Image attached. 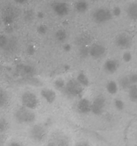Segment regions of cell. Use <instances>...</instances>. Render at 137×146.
Returning <instances> with one entry per match:
<instances>
[{
    "mask_svg": "<svg viewBox=\"0 0 137 146\" xmlns=\"http://www.w3.org/2000/svg\"><path fill=\"white\" fill-rule=\"evenodd\" d=\"M79 55L82 57H86L89 55V47L87 46H82L79 50Z\"/></svg>",
    "mask_w": 137,
    "mask_h": 146,
    "instance_id": "cell-26",
    "label": "cell"
},
{
    "mask_svg": "<svg viewBox=\"0 0 137 146\" xmlns=\"http://www.w3.org/2000/svg\"><path fill=\"white\" fill-rule=\"evenodd\" d=\"M14 1L17 4H19V5H24L27 2L28 0H14Z\"/></svg>",
    "mask_w": 137,
    "mask_h": 146,
    "instance_id": "cell-38",
    "label": "cell"
},
{
    "mask_svg": "<svg viewBox=\"0 0 137 146\" xmlns=\"http://www.w3.org/2000/svg\"><path fill=\"white\" fill-rule=\"evenodd\" d=\"M128 78H129V80L131 82V83L132 85H136L137 82V75L134 73V74H131V75H128Z\"/></svg>",
    "mask_w": 137,
    "mask_h": 146,
    "instance_id": "cell-33",
    "label": "cell"
},
{
    "mask_svg": "<svg viewBox=\"0 0 137 146\" xmlns=\"http://www.w3.org/2000/svg\"><path fill=\"white\" fill-rule=\"evenodd\" d=\"M46 130L44 127L40 125H35L30 130L31 138L37 143H41L46 137Z\"/></svg>",
    "mask_w": 137,
    "mask_h": 146,
    "instance_id": "cell-5",
    "label": "cell"
},
{
    "mask_svg": "<svg viewBox=\"0 0 137 146\" xmlns=\"http://www.w3.org/2000/svg\"><path fill=\"white\" fill-rule=\"evenodd\" d=\"M106 105L105 98L103 96H98L94 100L91 105V112L96 115H99L104 110Z\"/></svg>",
    "mask_w": 137,
    "mask_h": 146,
    "instance_id": "cell-6",
    "label": "cell"
},
{
    "mask_svg": "<svg viewBox=\"0 0 137 146\" xmlns=\"http://www.w3.org/2000/svg\"><path fill=\"white\" fill-rule=\"evenodd\" d=\"M90 42V36L88 35H82L79 36L76 40V42L77 44L82 46H86Z\"/></svg>",
    "mask_w": 137,
    "mask_h": 146,
    "instance_id": "cell-24",
    "label": "cell"
},
{
    "mask_svg": "<svg viewBox=\"0 0 137 146\" xmlns=\"http://www.w3.org/2000/svg\"><path fill=\"white\" fill-rule=\"evenodd\" d=\"M106 47L103 44L96 43L89 47V55L94 59H100L106 54Z\"/></svg>",
    "mask_w": 137,
    "mask_h": 146,
    "instance_id": "cell-9",
    "label": "cell"
},
{
    "mask_svg": "<svg viewBox=\"0 0 137 146\" xmlns=\"http://www.w3.org/2000/svg\"><path fill=\"white\" fill-rule=\"evenodd\" d=\"M26 52H27V54H29V55H32L35 52V47H34V45H32V44H30V45H29L27 47Z\"/></svg>",
    "mask_w": 137,
    "mask_h": 146,
    "instance_id": "cell-35",
    "label": "cell"
},
{
    "mask_svg": "<svg viewBox=\"0 0 137 146\" xmlns=\"http://www.w3.org/2000/svg\"><path fill=\"white\" fill-rule=\"evenodd\" d=\"M52 9L54 13L59 17H64L69 12L68 5L65 2H55L52 5Z\"/></svg>",
    "mask_w": 137,
    "mask_h": 146,
    "instance_id": "cell-10",
    "label": "cell"
},
{
    "mask_svg": "<svg viewBox=\"0 0 137 146\" xmlns=\"http://www.w3.org/2000/svg\"><path fill=\"white\" fill-rule=\"evenodd\" d=\"M0 68H1V65H0Z\"/></svg>",
    "mask_w": 137,
    "mask_h": 146,
    "instance_id": "cell-44",
    "label": "cell"
},
{
    "mask_svg": "<svg viewBox=\"0 0 137 146\" xmlns=\"http://www.w3.org/2000/svg\"><path fill=\"white\" fill-rule=\"evenodd\" d=\"M16 17V9L12 6L5 7L2 11V21L6 25H11Z\"/></svg>",
    "mask_w": 137,
    "mask_h": 146,
    "instance_id": "cell-8",
    "label": "cell"
},
{
    "mask_svg": "<svg viewBox=\"0 0 137 146\" xmlns=\"http://www.w3.org/2000/svg\"><path fill=\"white\" fill-rule=\"evenodd\" d=\"M75 146H90L89 144L86 142H80V143H77Z\"/></svg>",
    "mask_w": 137,
    "mask_h": 146,
    "instance_id": "cell-37",
    "label": "cell"
},
{
    "mask_svg": "<svg viewBox=\"0 0 137 146\" xmlns=\"http://www.w3.org/2000/svg\"><path fill=\"white\" fill-rule=\"evenodd\" d=\"M119 85L123 90H128V89L132 85V84L130 82L128 76H124L120 78Z\"/></svg>",
    "mask_w": 137,
    "mask_h": 146,
    "instance_id": "cell-22",
    "label": "cell"
},
{
    "mask_svg": "<svg viewBox=\"0 0 137 146\" xmlns=\"http://www.w3.org/2000/svg\"><path fill=\"white\" fill-rule=\"evenodd\" d=\"M65 82H64V80L61 79V78H58V79L56 80L54 82V88L57 90H63L64 87H65Z\"/></svg>",
    "mask_w": 137,
    "mask_h": 146,
    "instance_id": "cell-25",
    "label": "cell"
},
{
    "mask_svg": "<svg viewBox=\"0 0 137 146\" xmlns=\"http://www.w3.org/2000/svg\"><path fill=\"white\" fill-rule=\"evenodd\" d=\"M63 50L65 52H70L71 50H72V46L69 44H64V46H63Z\"/></svg>",
    "mask_w": 137,
    "mask_h": 146,
    "instance_id": "cell-36",
    "label": "cell"
},
{
    "mask_svg": "<svg viewBox=\"0 0 137 146\" xmlns=\"http://www.w3.org/2000/svg\"><path fill=\"white\" fill-rule=\"evenodd\" d=\"M112 15L115 17H119L121 14V8L119 7H115L113 9L112 11Z\"/></svg>",
    "mask_w": 137,
    "mask_h": 146,
    "instance_id": "cell-34",
    "label": "cell"
},
{
    "mask_svg": "<svg viewBox=\"0 0 137 146\" xmlns=\"http://www.w3.org/2000/svg\"><path fill=\"white\" fill-rule=\"evenodd\" d=\"M41 96L44 98L48 103L51 104L55 101L57 95L56 92L53 90L49 89V88H44L41 91Z\"/></svg>",
    "mask_w": 137,
    "mask_h": 146,
    "instance_id": "cell-13",
    "label": "cell"
},
{
    "mask_svg": "<svg viewBox=\"0 0 137 146\" xmlns=\"http://www.w3.org/2000/svg\"><path fill=\"white\" fill-rule=\"evenodd\" d=\"M7 122L3 119H0V133L5 131L7 129Z\"/></svg>",
    "mask_w": 137,
    "mask_h": 146,
    "instance_id": "cell-32",
    "label": "cell"
},
{
    "mask_svg": "<svg viewBox=\"0 0 137 146\" xmlns=\"http://www.w3.org/2000/svg\"><path fill=\"white\" fill-rule=\"evenodd\" d=\"M128 98L131 102H136L137 100V86L136 85H132L128 89Z\"/></svg>",
    "mask_w": 137,
    "mask_h": 146,
    "instance_id": "cell-20",
    "label": "cell"
},
{
    "mask_svg": "<svg viewBox=\"0 0 137 146\" xmlns=\"http://www.w3.org/2000/svg\"><path fill=\"white\" fill-rule=\"evenodd\" d=\"M106 88H107V92L109 94H111V95H116L117 93V92H118L119 90L118 85L114 81H109L107 84Z\"/></svg>",
    "mask_w": 137,
    "mask_h": 146,
    "instance_id": "cell-19",
    "label": "cell"
},
{
    "mask_svg": "<svg viewBox=\"0 0 137 146\" xmlns=\"http://www.w3.org/2000/svg\"><path fill=\"white\" fill-rule=\"evenodd\" d=\"M119 62L115 60H112V59H110V60H107L104 63V70L107 72L109 74H113V73L116 72L117 71L119 68Z\"/></svg>",
    "mask_w": 137,
    "mask_h": 146,
    "instance_id": "cell-14",
    "label": "cell"
},
{
    "mask_svg": "<svg viewBox=\"0 0 137 146\" xmlns=\"http://www.w3.org/2000/svg\"><path fill=\"white\" fill-rule=\"evenodd\" d=\"M14 117L18 123L29 124L35 120L36 115L32 111V110L28 109L23 106L18 108L15 111Z\"/></svg>",
    "mask_w": 137,
    "mask_h": 146,
    "instance_id": "cell-1",
    "label": "cell"
},
{
    "mask_svg": "<svg viewBox=\"0 0 137 146\" xmlns=\"http://www.w3.org/2000/svg\"><path fill=\"white\" fill-rule=\"evenodd\" d=\"M114 105L118 110H123L124 108V102L120 99H116L114 100Z\"/></svg>",
    "mask_w": 137,
    "mask_h": 146,
    "instance_id": "cell-29",
    "label": "cell"
},
{
    "mask_svg": "<svg viewBox=\"0 0 137 146\" xmlns=\"http://www.w3.org/2000/svg\"><path fill=\"white\" fill-rule=\"evenodd\" d=\"M37 17L38 18H40V19H42V18H44V15L43 12H38L37 15Z\"/></svg>",
    "mask_w": 137,
    "mask_h": 146,
    "instance_id": "cell-40",
    "label": "cell"
},
{
    "mask_svg": "<svg viewBox=\"0 0 137 146\" xmlns=\"http://www.w3.org/2000/svg\"><path fill=\"white\" fill-rule=\"evenodd\" d=\"M76 80L77 82L80 84L82 86H83L84 88V87L89 86V80L88 77L85 75L84 72H79L78 74L77 77H76Z\"/></svg>",
    "mask_w": 137,
    "mask_h": 146,
    "instance_id": "cell-18",
    "label": "cell"
},
{
    "mask_svg": "<svg viewBox=\"0 0 137 146\" xmlns=\"http://www.w3.org/2000/svg\"><path fill=\"white\" fill-rule=\"evenodd\" d=\"M22 105L30 110H34L38 107L39 99L37 95L32 92H25L21 97Z\"/></svg>",
    "mask_w": 137,
    "mask_h": 146,
    "instance_id": "cell-3",
    "label": "cell"
},
{
    "mask_svg": "<svg viewBox=\"0 0 137 146\" xmlns=\"http://www.w3.org/2000/svg\"><path fill=\"white\" fill-rule=\"evenodd\" d=\"M0 146H1V140H0Z\"/></svg>",
    "mask_w": 137,
    "mask_h": 146,
    "instance_id": "cell-42",
    "label": "cell"
},
{
    "mask_svg": "<svg viewBox=\"0 0 137 146\" xmlns=\"http://www.w3.org/2000/svg\"><path fill=\"white\" fill-rule=\"evenodd\" d=\"M55 38L57 41L63 42L67 38V34L64 29H59L55 33Z\"/></svg>",
    "mask_w": 137,
    "mask_h": 146,
    "instance_id": "cell-23",
    "label": "cell"
},
{
    "mask_svg": "<svg viewBox=\"0 0 137 146\" xmlns=\"http://www.w3.org/2000/svg\"><path fill=\"white\" fill-rule=\"evenodd\" d=\"M91 105L92 102L86 98H82L79 100L76 105V110L79 113L88 114L91 112Z\"/></svg>",
    "mask_w": 137,
    "mask_h": 146,
    "instance_id": "cell-11",
    "label": "cell"
},
{
    "mask_svg": "<svg viewBox=\"0 0 137 146\" xmlns=\"http://www.w3.org/2000/svg\"><path fill=\"white\" fill-rule=\"evenodd\" d=\"M19 70L24 75H26L27 77H31L35 72V69L34 67L28 64H23V65L19 66Z\"/></svg>",
    "mask_w": 137,
    "mask_h": 146,
    "instance_id": "cell-15",
    "label": "cell"
},
{
    "mask_svg": "<svg viewBox=\"0 0 137 146\" xmlns=\"http://www.w3.org/2000/svg\"><path fill=\"white\" fill-rule=\"evenodd\" d=\"M115 43L119 48L127 50L132 46L133 40L129 35L126 33H122L116 37Z\"/></svg>",
    "mask_w": 137,
    "mask_h": 146,
    "instance_id": "cell-7",
    "label": "cell"
},
{
    "mask_svg": "<svg viewBox=\"0 0 137 146\" xmlns=\"http://www.w3.org/2000/svg\"><path fill=\"white\" fill-rule=\"evenodd\" d=\"M34 17V14L32 10H26L24 15V18L26 22H31L33 19Z\"/></svg>",
    "mask_w": 137,
    "mask_h": 146,
    "instance_id": "cell-27",
    "label": "cell"
},
{
    "mask_svg": "<svg viewBox=\"0 0 137 146\" xmlns=\"http://www.w3.org/2000/svg\"><path fill=\"white\" fill-rule=\"evenodd\" d=\"M63 90L68 96L79 97L83 93L84 87L82 86L76 79H71L66 83Z\"/></svg>",
    "mask_w": 137,
    "mask_h": 146,
    "instance_id": "cell-2",
    "label": "cell"
},
{
    "mask_svg": "<svg viewBox=\"0 0 137 146\" xmlns=\"http://www.w3.org/2000/svg\"><path fill=\"white\" fill-rule=\"evenodd\" d=\"M112 13L107 8H99L93 13V19L98 24H103L112 19Z\"/></svg>",
    "mask_w": 137,
    "mask_h": 146,
    "instance_id": "cell-4",
    "label": "cell"
},
{
    "mask_svg": "<svg viewBox=\"0 0 137 146\" xmlns=\"http://www.w3.org/2000/svg\"><path fill=\"white\" fill-rule=\"evenodd\" d=\"M47 146H56V144L54 141H50L49 143H47Z\"/></svg>",
    "mask_w": 137,
    "mask_h": 146,
    "instance_id": "cell-41",
    "label": "cell"
},
{
    "mask_svg": "<svg viewBox=\"0 0 137 146\" xmlns=\"http://www.w3.org/2000/svg\"><path fill=\"white\" fill-rule=\"evenodd\" d=\"M89 4L85 0H79L75 5V9L79 13H84L88 10Z\"/></svg>",
    "mask_w": 137,
    "mask_h": 146,
    "instance_id": "cell-17",
    "label": "cell"
},
{
    "mask_svg": "<svg viewBox=\"0 0 137 146\" xmlns=\"http://www.w3.org/2000/svg\"><path fill=\"white\" fill-rule=\"evenodd\" d=\"M47 30H48V28L46 25H39L37 28V31L40 35H45L46 33L47 32Z\"/></svg>",
    "mask_w": 137,
    "mask_h": 146,
    "instance_id": "cell-30",
    "label": "cell"
},
{
    "mask_svg": "<svg viewBox=\"0 0 137 146\" xmlns=\"http://www.w3.org/2000/svg\"><path fill=\"white\" fill-rule=\"evenodd\" d=\"M8 146H22V145L18 142H12V143H9Z\"/></svg>",
    "mask_w": 137,
    "mask_h": 146,
    "instance_id": "cell-39",
    "label": "cell"
},
{
    "mask_svg": "<svg viewBox=\"0 0 137 146\" xmlns=\"http://www.w3.org/2000/svg\"><path fill=\"white\" fill-rule=\"evenodd\" d=\"M9 101V97L7 93L4 89L0 88V108H3L7 104Z\"/></svg>",
    "mask_w": 137,
    "mask_h": 146,
    "instance_id": "cell-21",
    "label": "cell"
},
{
    "mask_svg": "<svg viewBox=\"0 0 137 146\" xmlns=\"http://www.w3.org/2000/svg\"><path fill=\"white\" fill-rule=\"evenodd\" d=\"M132 60V54L129 52H125L123 54V60L125 62H129Z\"/></svg>",
    "mask_w": 137,
    "mask_h": 146,
    "instance_id": "cell-31",
    "label": "cell"
},
{
    "mask_svg": "<svg viewBox=\"0 0 137 146\" xmlns=\"http://www.w3.org/2000/svg\"><path fill=\"white\" fill-rule=\"evenodd\" d=\"M53 141L55 143L56 146H69V139L63 133H55Z\"/></svg>",
    "mask_w": 137,
    "mask_h": 146,
    "instance_id": "cell-12",
    "label": "cell"
},
{
    "mask_svg": "<svg viewBox=\"0 0 137 146\" xmlns=\"http://www.w3.org/2000/svg\"><path fill=\"white\" fill-rule=\"evenodd\" d=\"M127 15L132 20H136L137 19V4L136 2L130 4L127 8Z\"/></svg>",
    "mask_w": 137,
    "mask_h": 146,
    "instance_id": "cell-16",
    "label": "cell"
},
{
    "mask_svg": "<svg viewBox=\"0 0 137 146\" xmlns=\"http://www.w3.org/2000/svg\"><path fill=\"white\" fill-rule=\"evenodd\" d=\"M8 41H9V39L7 38V36L3 35H0V49L5 48Z\"/></svg>",
    "mask_w": 137,
    "mask_h": 146,
    "instance_id": "cell-28",
    "label": "cell"
},
{
    "mask_svg": "<svg viewBox=\"0 0 137 146\" xmlns=\"http://www.w3.org/2000/svg\"><path fill=\"white\" fill-rule=\"evenodd\" d=\"M0 25H1V21H0Z\"/></svg>",
    "mask_w": 137,
    "mask_h": 146,
    "instance_id": "cell-43",
    "label": "cell"
}]
</instances>
